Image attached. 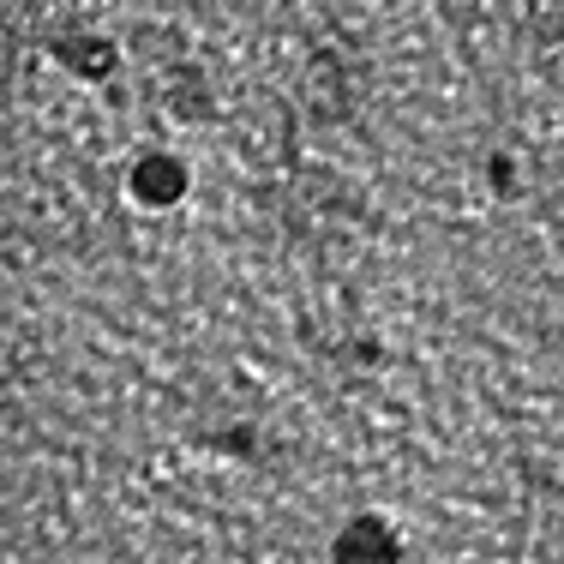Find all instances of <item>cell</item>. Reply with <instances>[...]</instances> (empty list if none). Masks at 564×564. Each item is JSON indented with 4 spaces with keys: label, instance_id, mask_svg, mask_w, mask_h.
Masks as SVG:
<instances>
[{
    "label": "cell",
    "instance_id": "2",
    "mask_svg": "<svg viewBox=\"0 0 564 564\" xmlns=\"http://www.w3.org/2000/svg\"><path fill=\"white\" fill-rule=\"evenodd\" d=\"M132 193H139L144 205H174V198L186 193V169L174 163V156H144V163L132 169Z\"/></svg>",
    "mask_w": 564,
    "mask_h": 564
},
{
    "label": "cell",
    "instance_id": "1",
    "mask_svg": "<svg viewBox=\"0 0 564 564\" xmlns=\"http://www.w3.org/2000/svg\"><path fill=\"white\" fill-rule=\"evenodd\" d=\"M397 558H402V546H397L391 522H379V517H355L337 534V546H330V564H397Z\"/></svg>",
    "mask_w": 564,
    "mask_h": 564
}]
</instances>
